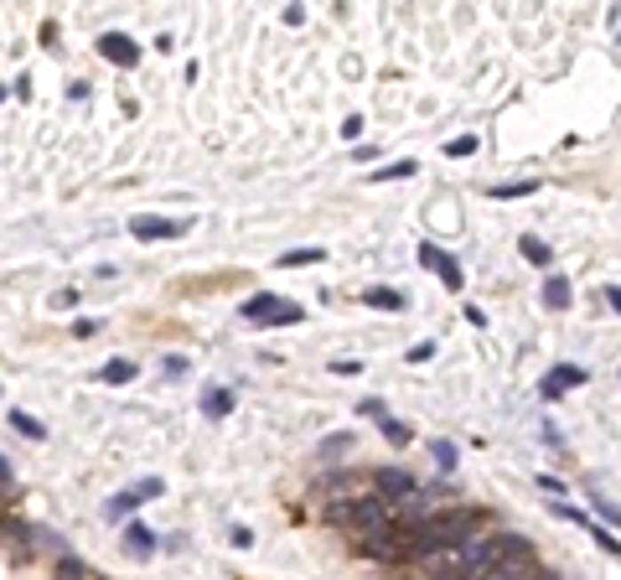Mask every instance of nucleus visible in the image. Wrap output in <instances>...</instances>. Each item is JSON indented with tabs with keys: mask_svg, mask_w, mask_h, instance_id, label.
<instances>
[{
	"mask_svg": "<svg viewBox=\"0 0 621 580\" xmlns=\"http://www.w3.org/2000/svg\"><path fill=\"white\" fill-rule=\"evenodd\" d=\"M476 523H482V513H476V508H441L435 519L414 534V544H419V554H430V550H461L466 539H476Z\"/></svg>",
	"mask_w": 621,
	"mask_h": 580,
	"instance_id": "nucleus-1",
	"label": "nucleus"
},
{
	"mask_svg": "<svg viewBox=\"0 0 621 580\" xmlns=\"http://www.w3.org/2000/svg\"><path fill=\"white\" fill-rule=\"evenodd\" d=\"M331 523H342V528H353L362 539H373V534H388L394 528V503L388 497H353V503H337L331 508Z\"/></svg>",
	"mask_w": 621,
	"mask_h": 580,
	"instance_id": "nucleus-2",
	"label": "nucleus"
},
{
	"mask_svg": "<svg viewBox=\"0 0 621 580\" xmlns=\"http://www.w3.org/2000/svg\"><path fill=\"white\" fill-rule=\"evenodd\" d=\"M435 513H441V508H435V492H419V488H414L410 497H399V503H394V528L419 534V528L435 519Z\"/></svg>",
	"mask_w": 621,
	"mask_h": 580,
	"instance_id": "nucleus-3",
	"label": "nucleus"
},
{
	"mask_svg": "<svg viewBox=\"0 0 621 580\" xmlns=\"http://www.w3.org/2000/svg\"><path fill=\"white\" fill-rule=\"evenodd\" d=\"M419 560H425V580H472V565L461 550H430Z\"/></svg>",
	"mask_w": 621,
	"mask_h": 580,
	"instance_id": "nucleus-4",
	"label": "nucleus"
},
{
	"mask_svg": "<svg viewBox=\"0 0 621 580\" xmlns=\"http://www.w3.org/2000/svg\"><path fill=\"white\" fill-rule=\"evenodd\" d=\"M243 316L249 322H300V306L291 301H280V296H254V301H243Z\"/></svg>",
	"mask_w": 621,
	"mask_h": 580,
	"instance_id": "nucleus-5",
	"label": "nucleus"
},
{
	"mask_svg": "<svg viewBox=\"0 0 621 580\" xmlns=\"http://www.w3.org/2000/svg\"><path fill=\"white\" fill-rule=\"evenodd\" d=\"M99 52L115 62V68H135V62H140V47H135L124 31H104V36H99Z\"/></svg>",
	"mask_w": 621,
	"mask_h": 580,
	"instance_id": "nucleus-6",
	"label": "nucleus"
},
{
	"mask_svg": "<svg viewBox=\"0 0 621 580\" xmlns=\"http://www.w3.org/2000/svg\"><path fill=\"white\" fill-rule=\"evenodd\" d=\"M373 488H378V497L399 503V497H410V492H414V477H410V472H394V466H384V472L373 477Z\"/></svg>",
	"mask_w": 621,
	"mask_h": 580,
	"instance_id": "nucleus-7",
	"label": "nucleus"
},
{
	"mask_svg": "<svg viewBox=\"0 0 621 580\" xmlns=\"http://www.w3.org/2000/svg\"><path fill=\"white\" fill-rule=\"evenodd\" d=\"M419 265L425 270H441V280H445V290H461V270H456V259H445L435 244H425L419 249Z\"/></svg>",
	"mask_w": 621,
	"mask_h": 580,
	"instance_id": "nucleus-8",
	"label": "nucleus"
},
{
	"mask_svg": "<svg viewBox=\"0 0 621 580\" xmlns=\"http://www.w3.org/2000/svg\"><path fill=\"white\" fill-rule=\"evenodd\" d=\"M130 234L135 239H177L181 234V223H171V218H130Z\"/></svg>",
	"mask_w": 621,
	"mask_h": 580,
	"instance_id": "nucleus-9",
	"label": "nucleus"
},
{
	"mask_svg": "<svg viewBox=\"0 0 621 580\" xmlns=\"http://www.w3.org/2000/svg\"><path fill=\"white\" fill-rule=\"evenodd\" d=\"M124 550L135 554V560H146V554H155V534H150L146 523H130L124 528Z\"/></svg>",
	"mask_w": 621,
	"mask_h": 580,
	"instance_id": "nucleus-10",
	"label": "nucleus"
},
{
	"mask_svg": "<svg viewBox=\"0 0 621 580\" xmlns=\"http://www.w3.org/2000/svg\"><path fill=\"white\" fill-rule=\"evenodd\" d=\"M575 384H585V368H575V363H560V368H554V378L544 384V394H560V389H575Z\"/></svg>",
	"mask_w": 621,
	"mask_h": 580,
	"instance_id": "nucleus-11",
	"label": "nucleus"
},
{
	"mask_svg": "<svg viewBox=\"0 0 621 580\" xmlns=\"http://www.w3.org/2000/svg\"><path fill=\"white\" fill-rule=\"evenodd\" d=\"M362 301L368 306H378V311H404V296H399V290H388V285H373V290H362Z\"/></svg>",
	"mask_w": 621,
	"mask_h": 580,
	"instance_id": "nucleus-12",
	"label": "nucleus"
},
{
	"mask_svg": "<svg viewBox=\"0 0 621 580\" xmlns=\"http://www.w3.org/2000/svg\"><path fill=\"white\" fill-rule=\"evenodd\" d=\"M228 409H234V389H207V394H203V415L223 420Z\"/></svg>",
	"mask_w": 621,
	"mask_h": 580,
	"instance_id": "nucleus-13",
	"label": "nucleus"
},
{
	"mask_svg": "<svg viewBox=\"0 0 621 580\" xmlns=\"http://www.w3.org/2000/svg\"><path fill=\"white\" fill-rule=\"evenodd\" d=\"M357 441H353V430H337V435H322V446H316V457H342V451H353Z\"/></svg>",
	"mask_w": 621,
	"mask_h": 580,
	"instance_id": "nucleus-14",
	"label": "nucleus"
},
{
	"mask_svg": "<svg viewBox=\"0 0 621 580\" xmlns=\"http://www.w3.org/2000/svg\"><path fill=\"white\" fill-rule=\"evenodd\" d=\"M99 378H104V384H130V378H135V363H130V358H115V363L99 368Z\"/></svg>",
	"mask_w": 621,
	"mask_h": 580,
	"instance_id": "nucleus-15",
	"label": "nucleus"
},
{
	"mask_svg": "<svg viewBox=\"0 0 621 580\" xmlns=\"http://www.w3.org/2000/svg\"><path fill=\"white\" fill-rule=\"evenodd\" d=\"M5 420H11V430H21V435H27V441H42V435H47V430L36 425V420H31V415H21V409H11V415H5Z\"/></svg>",
	"mask_w": 621,
	"mask_h": 580,
	"instance_id": "nucleus-16",
	"label": "nucleus"
},
{
	"mask_svg": "<svg viewBox=\"0 0 621 580\" xmlns=\"http://www.w3.org/2000/svg\"><path fill=\"white\" fill-rule=\"evenodd\" d=\"M316 259H326V249H291V254H280V265H285V270H296V265H316Z\"/></svg>",
	"mask_w": 621,
	"mask_h": 580,
	"instance_id": "nucleus-17",
	"label": "nucleus"
},
{
	"mask_svg": "<svg viewBox=\"0 0 621 580\" xmlns=\"http://www.w3.org/2000/svg\"><path fill=\"white\" fill-rule=\"evenodd\" d=\"M135 503H140V492H135V488L119 492V497H109V503H104V519H119V513H130Z\"/></svg>",
	"mask_w": 621,
	"mask_h": 580,
	"instance_id": "nucleus-18",
	"label": "nucleus"
},
{
	"mask_svg": "<svg viewBox=\"0 0 621 580\" xmlns=\"http://www.w3.org/2000/svg\"><path fill=\"white\" fill-rule=\"evenodd\" d=\"M518 249H523V259H533V265H549V249H544V239L523 234V239H518Z\"/></svg>",
	"mask_w": 621,
	"mask_h": 580,
	"instance_id": "nucleus-19",
	"label": "nucleus"
},
{
	"mask_svg": "<svg viewBox=\"0 0 621 580\" xmlns=\"http://www.w3.org/2000/svg\"><path fill=\"white\" fill-rule=\"evenodd\" d=\"M544 301L564 311V306H569V280H549V285H544Z\"/></svg>",
	"mask_w": 621,
	"mask_h": 580,
	"instance_id": "nucleus-20",
	"label": "nucleus"
},
{
	"mask_svg": "<svg viewBox=\"0 0 621 580\" xmlns=\"http://www.w3.org/2000/svg\"><path fill=\"white\" fill-rule=\"evenodd\" d=\"M419 171V161H394V166H384V171H373V182H388V177H414Z\"/></svg>",
	"mask_w": 621,
	"mask_h": 580,
	"instance_id": "nucleus-21",
	"label": "nucleus"
},
{
	"mask_svg": "<svg viewBox=\"0 0 621 580\" xmlns=\"http://www.w3.org/2000/svg\"><path fill=\"white\" fill-rule=\"evenodd\" d=\"M445 151H450V155H476V135H456Z\"/></svg>",
	"mask_w": 621,
	"mask_h": 580,
	"instance_id": "nucleus-22",
	"label": "nucleus"
},
{
	"mask_svg": "<svg viewBox=\"0 0 621 580\" xmlns=\"http://www.w3.org/2000/svg\"><path fill=\"white\" fill-rule=\"evenodd\" d=\"M533 182H507V187H492V197H529Z\"/></svg>",
	"mask_w": 621,
	"mask_h": 580,
	"instance_id": "nucleus-23",
	"label": "nucleus"
},
{
	"mask_svg": "<svg viewBox=\"0 0 621 580\" xmlns=\"http://www.w3.org/2000/svg\"><path fill=\"white\" fill-rule=\"evenodd\" d=\"M435 461H441V472H450L456 466V446L450 441H435Z\"/></svg>",
	"mask_w": 621,
	"mask_h": 580,
	"instance_id": "nucleus-24",
	"label": "nucleus"
},
{
	"mask_svg": "<svg viewBox=\"0 0 621 580\" xmlns=\"http://www.w3.org/2000/svg\"><path fill=\"white\" fill-rule=\"evenodd\" d=\"M384 435L394 441V446H404V441H410V425H399V420H384Z\"/></svg>",
	"mask_w": 621,
	"mask_h": 580,
	"instance_id": "nucleus-25",
	"label": "nucleus"
},
{
	"mask_svg": "<svg viewBox=\"0 0 621 580\" xmlns=\"http://www.w3.org/2000/svg\"><path fill=\"white\" fill-rule=\"evenodd\" d=\"M161 488H166L161 477H146V482H135V492H140V503H146V497H161Z\"/></svg>",
	"mask_w": 621,
	"mask_h": 580,
	"instance_id": "nucleus-26",
	"label": "nucleus"
},
{
	"mask_svg": "<svg viewBox=\"0 0 621 580\" xmlns=\"http://www.w3.org/2000/svg\"><path fill=\"white\" fill-rule=\"evenodd\" d=\"M357 415H373L378 425H384V420H388V415H384V404H378V399H362V404H357Z\"/></svg>",
	"mask_w": 621,
	"mask_h": 580,
	"instance_id": "nucleus-27",
	"label": "nucleus"
},
{
	"mask_svg": "<svg viewBox=\"0 0 621 580\" xmlns=\"http://www.w3.org/2000/svg\"><path fill=\"white\" fill-rule=\"evenodd\" d=\"M425 358H435V342H414L410 347V363H425Z\"/></svg>",
	"mask_w": 621,
	"mask_h": 580,
	"instance_id": "nucleus-28",
	"label": "nucleus"
},
{
	"mask_svg": "<svg viewBox=\"0 0 621 580\" xmlns=\"http://www.w3.org/2000/svg\"><path fill=\"white\" fill-rule=\"evenodd\" d=\"M331 373H342V378H353V373H362V363H357V358H353V363H347V358H337V363H331Z\"/></svg>",
	"mask_w": 621,
	"mask_h": 580,
	"instance_id": "nucleus-29",
	"label": "nucleus"
},
{
	"mask_svg": "<svg viewBox=\"0 0 621 580\" xmlns=\"http://www.w3.org/2000/svg\"><path fill=\"white\" fill-rule=\"evenodd\" d=\"M595 544H601L606 554H621V539H611V534H601V528H595Z\"/></svg>",
	"mask_w": 621,
	"mask_h": 580,
	"instance_id": "nucleus-30",
	"label": "nucleus"
},
{
	"mask_svg": "<svg viewBox=\"0 0 621 580\" xmlns=\"http://www.w3.org/2000/svg\"><path fill=\"white\" fill-rule=\"evenodd\" d=\"M342 135H347V140H357V135H362V120H357V115H347V120H342Z\"/></svg>",
	"mask_w": 621,
	"mask_h": 580,
	"instance_id": "nucleus-31",
	"label": "nucleus"
},
{
	"mask_svg": "<svg viewBox=\"0 0 621 580\" xmlns=\"http://www.w3.org/2000/svg\"><path fill=\"white\" fill-rule=\"evenodd\" d=\"M93 332H99V327H93L89 316H78V322H73V337H93Z\"/></svg>",
	"mask_w": 621,
	"mask_h": 580,
	"instance_id": "nucleus-32",
	"label": "nucleus"
},
{
	"mask_svg": "<svg viewBox=\"0 0 621 580\" xmlns=\"http://www.w3.org/2000/svg\"><path fill=\"white\" fill-rule=\"evenodd\" d=\"M595 513H601V519H611V523H621V513L611 508V503H601V497H595Z\"/></svg>",
	"mask_w": 621,
	"mask_h": 580,
	"instance_id": "nucleus-33",
	"label": "nucleus"
},
{
	"mask_svg": "<svg viewBox=\"0 0 621 580\" xmlns=\"http://www.w3.org/2000/svg\"><path fill=\"white\" fill-rule=\"evenodd\" d=\"M606 296H611V311H617V316H621V290H617V285H611Z\"/></svg>",
	"mask_w": 621,
	"mask_h": 580,
	"instance_id": "nucleus-34",
	"label": "nucleus"
}]
</instances>
